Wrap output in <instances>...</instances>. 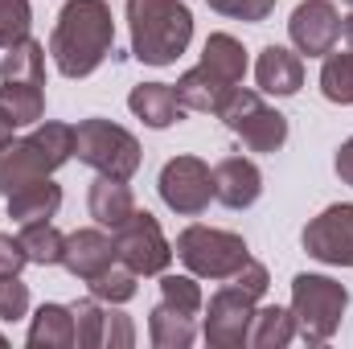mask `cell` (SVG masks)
Returning a JSON list of instances; mask_svg holds the SVG:
<instances>
[{"label": "cell", "instance_id": "cell-38", "mask_svg": "<svg viewBox=\"0 0 353 349\" xmlns=\"http://www.w3.org/2000/svg\"><path fill=\"white\" fill-rule=\"evenodd\" d=\"M341 33H345V46L353 50V12L345 17V21H341Z\"/></svg>", "mask_w": 353, "mask_h": 349}, {"label": "cell", "instance_id": "cell-33", "mask_svg": "<svg viewBox=\"0 0 353 349\" xmlns=\"http://www.w3.org/2000/svg\"><path fill=\"white\" fill-rule=\"evenodd\" d=\"M275 4H279V0H210L214 12L234 17V21H251V25L267 21V17L275 12Z\"/></svg>", "mask_w": 353, "mask_h": 349}, {"label": "cell", "instance_id": "cell-25", "mask_svg": "<svg viewBox=\"0 0 353 349\" xmlns=\"http://www.w3.org/2000/svg\"><path fill=\"white\" fill-rule=\"evenodd\" d=\"M17 239H21V247H25L29 263H37V267H54V263H62L66 235H62L54 222H25Z\"/></svg>", "mask_w": 353, "mask_h": 349}, {"label": "cell", "instance_id": "cell-22", "mask_svg": "<svg viewBox=\"0 0 353 349\" xmlns=\"http://www.w3.org/2000/svg\"><path fill=\"white\" fill-rule=\"evenodd\" d=\"M296 341V317L292 308H279V304H255V317H251V333H247V346L255 349H283Z\"/></svg>", "mask_w": 353, "mask_h": 349}, {"label": "cell", "instance_id": "cell-24", "mask_svg": "<svg viewBox=\"0 0 353 349\" xmlns=\"http://www.w3.org/2000/svg\"><path fill=\"white\" fill-rule=\"evenodd\" d=\"M0 107L17 119V128L41 123V115H46V90H41V83L0 79Z\"/></svg>", "mask_w": 353, "mask_h": 349}, {"label": "cell", "instance_id": "cell-31", "mask_svg": "<svg viewBox=\"0 0 353 349\" xmlns=\"http://www.w3.org/2000/svg\"><path fill=\"white\" fill-rule=\"evenodd\" d=\"M161 300L173 304L176 312H189V317H197L201 304H205L193 275H161Z\"/></svg>", "mask_w": 353, "mask_h": 349}, {"label": "cell", "instance_id": "cell-19", "mask_svg": "<svg viewBox=\"0 0 353 349\" xmlns=\"http://www.w3.org/2000/svg\"><path fill=\"white\" fill-rule=\"evenodd\" d=\"M201 66H205L210 74H218L222 83L239 87V83L247 79V50H243V41L230 37V33H210V37H205V50H201Z\"/></svg>", "mask_w": 353, "mask_h": 349}, {"label": "cell", "instance_id": "cell-21", "mask_svg": "<svg viewBox=\"0 0 353 349\" xmlns=\"http://www.w3.org/2000/svg\"><path fill=\"white\" fill-rule=\"evenodd\" d=\"M74 346V312L66 304H41L29 325V349H70Z\"/></svg>", "mask_w": 353, "mask_h": 349}, {"label": "cell", "instance_id": "cell-14", "mask_svg": "<svg viewBox=\"0 0 353 349\" xmlns=\"http://www.w3.org/2000/svg\"><path fill=\"white\" fill-rule=\"evenodd\" d=\"M111 263H119L115 255V239H107L103 230H74L66 235V251H62V267L79 279H94L99 271H107Z\"/></svg>", "mask_w": 353, "mask_h": 349}, {"label": "cell", "instance_id": "cell-8", "mask_svg": "<svg viewBox=\"0 0 353 349\" xmlns=\"http://www.w3.org/2000/svg\"><path fill=\"white\" fill-rule=\"evenodd\" d=\"M214 115H218L251 152H279V148L288 144V119H283L275 107H267L263 99H259V90L230 87Z\"/></svg>", "mask_w": 353, "mask_h": 349}, {"label": "cell", "instance_id": "cell-9", "mask_svg": "<svg viewBox=\"0 0 353 349\" xmlns=\"http://www.w3.org/2000/svg\"><path fill=\"white\" fill-rule=\"evenodd\" d=\"M115 255L136 275H165V267L173 263V243L148 210H136L123 226H115Z\"/></svg>", "mask_w": 353, "mask_h": 349}, {"label": "cell", "instance_id": "cell-40", "mask_svg": "<svg viewBox=\"0 0 353 349\" xmlns=\"http://www.w3.org/2000/svg\"><path fill=\"white\" fill-rule=\"evenodd\" d=\"M345 4H353V0H345Z\"/></svg>", "mask_w": 353, "mask_h": 349}, {"label": "cell", "instance_id": "cell-20", "mask_svg": "<svg viewBox=\"0 0 353 349\" xmlns=\"http://www.w3.org/2000/svg\"><path fill=\"white\" fill-rule=\"evenodd\" d=\"M176 103L185 107V111H218V103L226 99V90L230 83H222L218 74H210L205 66H193V70H185L181 79H176Z\"/></svg>", "mask_w": 353, "mask_h": 349}, {"label": "cell", "instance_id": "cell-13", "mask_svg": "<svg viewBox=\"0 0 353 349\" xmlns=\"http://www.w3.org/2000/svg\"><path fill=\"white\" fill-rule=\"evenodd\" d=\"M263 193V173L255 161L247 157H226L214 165V197L226 206V210H247L255 206Z\"/></svg>", "mask_w": 353, "mask_h": 349}, {"label": "cell", "instance_id": "cell-36", "mask_svg": "<svg viewBox=\"0 0 353 349\" xmlns=\"http://www.w3.org/2000/svg\"><path fill=\"white\" fill-rule=\"evenodd\" d=\"M333 165H337V177H341L345 185H353V136L337 148V161H333Z\"/></svg>", "mask_w": 353, "mask_h": 349}, {"label": "cell", "instance_id": "cell-27", "mask_svg": "<svg viewBox=\"0 0 353 349\" xmlns=\"http://www.w3.org/2000/svg\"><path fill=\"white\" fill-rule=\"evenodd\" d=\"M321 90L329 103H353V50L345 54H325V66H321Z\"/></svg>", "mask_w": 353, "mask_h": 349}, {"label": "cell", "instance_id": "cell-29", "mask_svg": "<svg viewBox=\"0 0 353 349\" xmlns=\"http://www.w3.org/2000/svg\"><path fill=\"white\" fill-rule=\"evenodd\" d=\"M70 312H74V346L79 349H103V321H107V308H103V300H79V304H70Z\"/></svg>", "mask_w": 353, "mask_h": 349}, {"label": "cell", "instance_id": "cell-28", "mask_svg": "<svg viewBox=\"0 0 353 349\" xmlns=\"http://www.w3.org/2000/svg\"><path fill=\"white\" fill-rule=\"evenodd\" d=\"M87 288H90V296L103 300V304H128L136 296V271L111 263L107 271H99L94 279H87Z\"/></svg>", "mask_w": 353, "mask_h": 349}, {"label": "cell", "instance_id": "cell-39", "mask_svg": "<svg viewBox=\"0 0 353 349\" xmlns=\"http://www.w3.org/2000/svg\"><path fill=\"white\" fill-rule=\"evenodd\" d=\"M4 346H8V341H4V333H0V349H4Z\"/></svg>", "mask_w": 353, "mask_h": 349}, {"label": "cell", "instance_id": "cell-18", "mask_svg": "<svg viewBox=\"0 0 353 349\" xmlns=\"http://www.w3.org/2000/svg\"><path fill=\"white\" fill-rule=\"evenodd\" d=\"M8 201V218L12 222H50L54 214H58V206H62V189L46 177V181H33V185H25V189H17L12 197H4Z\"/></svg>", "mask_w": 353, "mask_h": 349}, {"label": "cell", "instance_id": "cell-7", "mask_svg": "<svg viewBox=\"0 0 353 349\" xmlns=\"http://www.w3.org/2000/svg\"><path fill=\"white\" fill-rule=\"evenodd\" d=\"M173 255L185 263L189 275H197V279H230L243 263L251 259L243 235L218 230V226H185V230L176 235Z\"/></svg>", "mask_w": 353, "mask_h": 349}, {"label": "cell", "instance_id": "cell-26", "mask_svg": "<svg viewBox=\"0 0 353 349\" xmlns=\"http://www.w3.org/2000/svg\"><path fill=\"white\" fill-rule=\"evenodd\" d=\"M0 79H17V83H41L46 87V46L25 37L21 46L4 50V62H0Z\"/></svg>", "mask_w": 353, "mask_h": 349}, {"label": "cell", "instance_id": "cell-1", "mask_svg": "<svg viewBox=\"0 0 353 349\" xmlns=\"http://www.w3.org/2000/svg\"><path fill=\"white\" fill-rule=\"evenodd\" d=\"M115 46V21L107 0H66L58 12V25L50 33L54 66L66 79H87L103 66V58Z\"/></svg>", "mask_w": 353, "mask_h": 349}, {"label": "cell", "instance_id": "cell-11", "mask_svg": "<svg viewBox=\"0 0 353 349\" xmlns=\"http://www.w3.org/2000/svg\"><path fill=\"white\" fill-rule=\"evenodd\" d=\"M304 251L333 267H353V201L321 210L304 226Z\"/></svg>", "mask_w": 353, "mask_h": 349}, {"label": "cell", "instance_id": "cell-3", "mask_svg": "<svg viewBox=\"0 0 353 349\" xmlns=\"http://www.w3.org/2000/svg\"><path fill=\"white\" fill-rule=\"evenodd\" d=\"M128 25L144 66H173L193 41V12L181 0H128Z\"/></svg>", "mask_w": 353, "mask_h": 349}, {"label": "cell", "instance_id": "cell-16", "mask_svg": "<svg viewBox=\"0 0 353 349\" xmlns=\"http://www.w3.org/2000/svg\"><path fill=\"white\" fill-rule=\"evenodd\" d=\"M87 206H90V218H94L99 226H111V230L123 226V222L136 214V197H132L128 181H115V177H99V181L90 185Z\"/></svg>", "mask_w": 353, "mask_h": 349}, {"label": "cell", "instance_id": "cell-35", "mask_svg": "<svg viewBox=\"0 0 353 349\" xmlns=\"http://www.w3.org/2000/svg\"><path fill=\"white\" fill-rule=\"evenodd\" d=\"M29 263L25 247L17 235H0V275H21V267Z\"/></svg>", "mask_w": 353, "mask_h": 349}, {"label": "cell", "instance_id": "cell-10", "mask_svg": "<svg viewBox=\"0 0 353 349\" xmlns=\"http://www.w3.org/2000/svg\"><path fill=\"white\" fill-rule=\"evenodd\" d=\"M161 201L173 210V214H185V218H197L210 210L214 201V169L197 157H173L165 169H161Z\"/></svg>", "mask_w": 353, "mask_h": 349}, {"label": "cell", "instance_id": "cell-30", "mask_svg": "<svg viewBox=\"0 0 353 349\" xmlns=\"http://www.w3.org/2000/svg\"><path fill=\"white\" fill-rule=\"evenodd\" d=\"M33 8L29 0H0V50H12L29 37Z\"/></svg>", "mask_w": 353, "mask_h": 349}, {"label": "cell", "instance_id": "cell-23", "mask_svg": "<svg viewBox=\"0 0 353 349\" xmlns=\"http://www.w3.org/2000/svg\"><path fill=\"white\" fill-rule=\"evenodd\" d=\"M148 337L157 349H189L197 329H193V317L189 312H176L173 304H157L152 317H148Z\"/></svg>", "mask_w": 353, "mask_h": 349}, {"label": "cell", "instance_id": "cell-6", "mask_svg": "<svg viewBox=\"0 0 353 349\" xmlns=\"http://www.w3.org/2000/svg\"><path fill=\"white\" fill-rule=\"evenodd\" d=\"M74 157L99 177L132 181L140 169V140L111 119H83L74 128Z\"/></svg>", "mask_w": 353, "mask_h": 349}, {"label": "cell", "instance_id": "cell-15", "mask_svg": "<svg viewBox=\"0 0 353 349\" xmlns=\"http://www.w3.org/2000/svg\"><path fill=\"white\" fill-rule=\"evenodd\" d=\"M255 83L263 94H296L304 87V62L300 54L283 50V46H267L259 50V62H255Z\"/></svg>", "mask_w": 353, "mask_h": 349}, {"label": "cell", "instance_id": "cell-17", "mask_svg": "<svg viewBox=\"0 0 353 349\" xmlns=\"http://www.w3.org/2000/svg\"><path fill=\"white\" fill-rule=\"evenodd\" d=\"M128 107L148 128H173L176 119L185 115V107L176 103V90L169 83H140V87L128 94Z\"/></svg>", "mask_w": 353, "mask_h": 349}, {"label": "cell", "instance_id": "cell-32", "mask_svg": "<svg viewBox=\"0 0 353 349\" xmlns=\"http://www.w3.org/2000/svg\"><path fill=\"white\" fill-rule=\"evenodd\" d=\"M29 312V283L21 275H0V321H21Z\"/></svg>", "mask_w": 353, "mask_h": 349}, {"label": "cell", "instance_id": "cell-34", "mask_svg": "<svg viewBox=\"0 0 353 349\" xmlns=\"http://www.w3.org/2000/svg\"><path fill=\"white\" fill-rule=\"evenodd\" d=\"M136 346V329L123 312H111L107 308V321H103V349H132Z\"/></svg>", "mask_w": 353, "mask_h": 349}, {"label": "cell", "instance_id": "cell-12", "mask_svg": "<svg viewBox=\"0 0 353 349\" xmlns=\"http://www.w3.org/2000/svg\"><path fill=\"white\" fill-rule=\"evenodd\" d=\"M288 37L308 58L333 54V46L341 37V17H337L333 0H300L296 12H292V21H288Z\"/></svg>", "mask_w": 353, "mask_h": 349}, {"label": "cell", "instance_id": "cell-2", "mask_svg": "<svg viewBox=\"0 0 353 349\" xmlns=\"http://www.w3.org/2000/svg\"><path fill=\"white\" fill-rule=\"evenodd\" d=\"M267 267L247 259L230 279H222V288L210 296V312H205V346L214 349H243L247 333H251V317L255 304L267 292Z\"/></svg>", "mask_w": 353, "mask_h": 349}, {"label": "cell", "instance_id": "cell-4", "mask_svg": "<svg viewBox=\"0 0 353 349\" xmlns=\"http://www.w3.org/2000/svg\"><path fill=\"white\" fill-rule=\"evenodd\" d=\"M74 157V128L70 123H37L33 136L12 140L0 148V193L12 197L17 189L46 181L54 169H62Z\"/></svg>", "mask_w": 353, "mask_h": 349}, {"label": "cell", "instance_id": "cell-5", "mask_svg": "<svg viewBox=\"0 0 353 349\" xmlns=\"http://www.w3.org/2000/svg\"><path fill=\"white\" fill-rule=\"evenodd\" d=\"M345 308H350L345 283H337L329 275H308V271L292 279V317H296V337L300 341L325 346L341 329Z\"/></svg>", "mask_w": 353, "mask_h": 349}, {"label": "cell", "instance_id": "cell-37", "mask_svg": "<svg viewBox=\"0 0 353 349\" xmlns=\"http://www.w3.org/2000/svg\"><path fill=\"white\" fill-rule=\"evenodd\" d=\"M12 132H17V119L0 107V148H4V144H12Z\"/></svg>", "mask_w": 353, "mask_h": 349}]
</instances>
